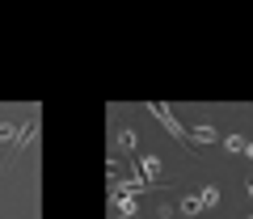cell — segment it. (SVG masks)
<instances>
[{
  "instance_id": "6da1fadb",
  "label": "cell",
  "mask_w": 253,
  "mask_h": 219,
  "mask_svg": "<svg viewBox=\"0 0 253 219\" xmlns=\"http://www.w3.org/2000/svg\"><path fill=\"white\" fill-rule=\"evenodd\" d=\"M148 114H152V118L161 122V127L169 131V135L177 139L181 147H186V152H190V147H194V139H190V127H181V118H177V114H173V106H165V101H152V106H148Z\"/></svg>"
},
{
  "instance_id": "7a4b0ae2",
  "label": "cell",
  "mask_w": 253,
  "mask_h": 219,
  "mask_svg": "<svg viewBox=\"0 0 253 219\" xmlns=\"http://www.w3.org/2000/svg\"><path fill=\"white\" fill-rule=\"evenodd\" d=\"M34 131H38V114H30V118L17 127V139H13V156H21L30 144H34Z\"/></svg>"
},
{
  "instance_id": "3957f363",
  "label": "cell",
  "mask_w": 253,
  "mask_h": 219,
  "mask_svg": "<svg viewBox=\"0 0 253 219\" xmlns=\"http://www.w3.org/2000/svg\"><path fill=\"white\" fill-rule=\"evenodd\" d=\"M190 139H194V144H215V127H211V122H194V127H190Z\"/></svg>"
},
{
  "instance_id": "277c9868",
  "label": "cell",
  "mask_w": 253,
  "mask_h": 219,
  "mask_svg": "<svg viewBox=\"0 0 253 219\" xmlns=\"http://www.w3.org/2000/svg\"><path fill=\"white\" fill-rule=\"evenodd\" d=\"M139 169H144V173H148V182H152V177L161 173V156H156V152H148V156H139Z\"/></svg>"
},
{
  "instance_id": "5b68a950",
  "label": "cell",
  "mask_w": 253,
  "mask_h": 219,
  "mask_svg": "<svg viewBox=\"0 0 253 219\" xmlns=\"http://www.w3.org/2000/svg\"><path fill=\"white\" fill-rule=\"evenodd\" d=\"M118 147H123V152H135V131H131V127L118 131Z\"/></svg>"
},
{
  "instance_id": "8992f818",
  "label": "cell",
  "mask_w": 253,
  "mask_h": 219,
  "mask_svg": "<svg viewBox=\"0 0 253 219\" xmlns=\"http://www.w3.org/2000/svg\"><path fill=\"white\" fill-rule=\"evenodd\" d=\"M114 207H118V219H131V215H135V202H131V198H118Z\"/></svg>"
},
{
  "instance_id": "52a82bcc",
  "label": "cell",
  "mask_w": 253,
  "mask_h": 219,
  "mask_svg": "<svg viewBox=\"0 0 253 219\" xmlns=\"http://www.w3.org/2000/svg\"><path fill=\"white\" fill-rule=\"evenodd\" d=\"M203 211V198H181V215H199Z\"/></svg>"
},
{
  "instance_id": "ba28073f",
  "label": "cell",
  "mask_w": 253,
  "mask_h": 219,
  "mask_svg": "<svg viewBox=\"0 0 253 219\" xmlns=\"http://www.w3.org/2000/svg\"><path fill=\"white\" fill-rule=\"evenodd\" d=\"M199 198H203V207H219V190H215V185H207Z\"/></svg>"
},
{
  "instance_id": "9c48e42d",
  "label": "cell",
  "mask_w": 253,
  "mask_h": 219,
  "mask_svg": "<svg viewBox=\"0 0 253 219\" xmlns=\"http://www.w3.org/2000/svg\"><path fill=\"white\" fill-rule=\"evenodd\" d=\"M0 139H4V144H13V139H17V127H13V122H0Z\"/></svg>"
},
{
  "instance_id": "30bf717a",
  "label": "cell",
  "mask_w": 253,
  "mask_h": 219,
  "mask_svg": "<svg viewBox=\"0 0 253 219\" xmlns=\"http://www.w3.org/2000/svg\"><path fill=\"white\" fill-rule=\"evenodd\" d=\"M224 144H228V152H245V135H228Z\"/></svg>"
},
{
  "instance_id": "8fae6325",
  "label": "cell",
  "mask_w": 253,
  "mask_h": 219,
  "mask_svg": "<svg viewBox=\"0 0 253 219\" xmlns=\"http://www.w3.org/2000/svg\"><path fill=\"white\" fill-rule=\"evenodd\" d=\"M245 156H249V160H253V139H249V144H245Z\"/></svg>"
},
{
  "instance_id": "7c38bea8",
  "label": "cell",
  "mask_w": 253,
  "mask_h": 219,
  "mask_svg": "<svg viewBox=\"0 0 253 219\" xmlns=\"http://www.w3.org/2000/svg\"><path fill=\"white\" fill-rule=\"evenodd\" d=\"M249 198H253V182H249Z\"/></svg>"
},
{
  "instance_id": "4fadbf2b",
  "label": "cell",
  "mask_w": 253,
  "mask_h": 219,
  "mask_svg": "<svg viewBox=\"0 0 253 219\" xmlns=\"http://www.w3.org/2000/svg\"><path fill=\"white\" fill-rule=\"evenodd\" d=\"M245 219H253V215H245Z\"/></svg>"
}]
</instances>
